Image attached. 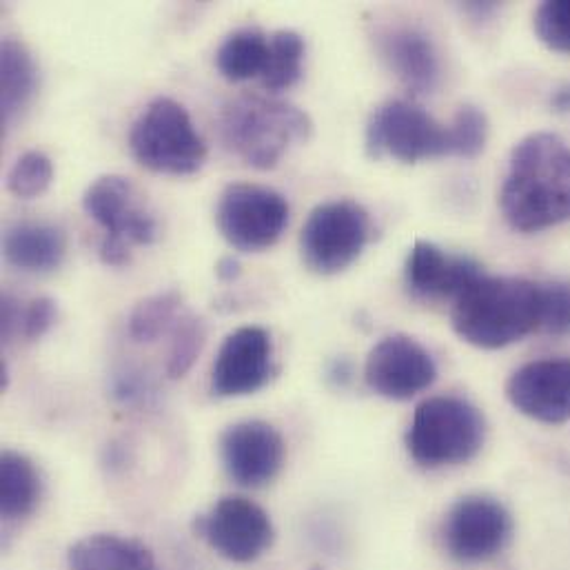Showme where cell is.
I'll list each match as a JSON object with an SVG mask.
<instances>
[{"label": "cell", "mask_w": 570, "mask_h": 570, "mask_svg": "<svg viewBox=\"0 0 570 570\" xmlns=\"http://www.w3.org/2000/svg\"><path fill=\"white\" fill-rule=\"evenodd\" d=\"M304 40L297 31L283 29L272 36V51L263 73V87L272 94L293 87L302 76Z\"/></svg>", "instance_id": "obj_24"}, {"label": "cell", "mask_w": 570, "mask_h": 570, "mask_svg": "<svg viewBox=\"0 0 570 570\" xmlns=\"http://www.w3.org/2000/svg\"><path fill=\"white\" fill-rule=\"evenodd\" d=\"M451 134H453V156L478 158L487 147L489 120L484 111L466 105L455 114L451 122Z\"/></svg>", "instance_id": "obj_27"}, {"label": "cell", "mask_w": 570, "mask_h": 570, "mask_svg": "<svg viewBox=\"0 0 570 570\" xmlns=\"http://www.w3.org/2000/svg\"><path fill=\"white\" fill-rule=\"evenodd\" d=\"M183 308V295L178 291L156 293L134 308L129 317V335L136 342H156L163 333L174 328Z\"/></svg>", "instance_id": "obj_23"}, {"label": "cell", "mask_w": 570, "mask_h": 570, "mask_svg": "<svg viewBox=\"0 0 570 570\" xmlns=\"http://www.w3.org/2000/svg\"><path fill=\"white\" fill-rule=\"evenodd\" d=\"M533 27L547 47L570 53V0H549L540 4Z\"/></svg>", "instance_id": "obj_28"}, {"label": "cell", "mask_w": 570, "mask_h": 570, "mask_svg": "<svg viewBox=\"0 0 570 570\" xmlns=\"http://www.w3.org/2000/svg\"><path fill=\"white\" fill-rule=\"evenodd\" d=\"M507 223L538 234L570 223V145L556 134H531L511 154L500 191Z\"/></svg>", "instance_id": "obj_1"}, {"label": "cell", "mask_w": 570, "mask_h": 570, "mask_svg": "<svg viewBox=\"0 0 570 570\" xmlns=\"http://www.w3.org/2000/svg\"><path fill=\"white\" fill-rule=\"evenodd\" d=\"M484 276L482 267L466 256H451L440 247L417 240L404 267L409 291L422 299H458Z\"/></svg>", "instance_id": "obj_16"}, {"label": "cell", "mask_w": 570, "mask_h": 570, "mask_svg": "<svg viewBox=\"0 0 570 570\" xmlns=\"http://www.w3.org/2000/svg\"><path fill=\"white\" fill-rule=\"evenodd\" d=\"M285 440L269 422L247 420L229 426L220 438V458L234 482L261 489L276 480L285 464Z\"/></svg>", "instance_id": "obj_14"}, {"label": "cell", "mask_w": 570, "mask_h": 570, "mask_svg": "<svg viewBox=\"0 0 570 570\" xmlns=\"http://www.w3.org/2000/svg\"><path fill=\"white\" fill-rule=\"evenodd\" d=\"M540 331H547L551 335H567V333H570L569 283L542 285Z\"/></svg>", "instance_id": "obj_29"}, {"label": "cell", "mask_w": 570, "mask_h": 570, "mask_svg": "<svg viewBox=\"0 0 570 570\" xmlns=\"http://www.w3.org/2000/svg\"><path fill=\"white\" fill-rule=\"evenodd\" d=\"M371 240V216L355 200L317 205L302 227L299 252L304 265L320 276L348 269Z\"/></svg>", "instance_id": "obj_8"}, {"label": "cell", "mask_w": 570, "mask_h": 570, "mask_svg": "<svg viewBox=\"0 0 570 570\" xmlns=\"http://www.w3.org/2000/svg\"><path fill=\"white\" fill-rule=\"evenodd\" d=\"M364 377L377 395L409 400L435 382L438 366L433 355L417 340L409 335H389L371 348Z\"/></svg>", "instance_id": "obj_12"}, {"label": "cell", "mask_w": 570, "mask_h": 570, "mask_svg": "<svg viewBox=\"0 0 570 570\" xmlns=\"http://www.w3.org/2000/svg\"><path fill=\"white\" fill-rule=\"evenodd\" d=\"M542 285L482 276L453 304L455 333L478 348H502L540 331Z\"/></svg>", "instance_id": "obj_2"}, {"label": "cell", "mask_w": 570, "mask_h": 570, "mask_svg": "<svg viewBox=\"0 0 570 570\" xmlns=\"http://www.w3.org/2000/svg\"><path fill=\"white\" fill-rule=\"evenodd\" d=\"M207 544L225 560L247 564L258 560L274 542V524L256 502L229 495L198 520Z\"/></svg>", "instance_id": "obj_11"}, {"label": "cell", "mask_w": 570, "mask_h": 570, "mask_svg": "<svg viewBox=\"0 0 570 570\" xmlns=\"http://www.w3.org/2000/svg\"><path fill=\"white\" fill-rule=\"evenodd\" d=\"M382 58L413 94H431L440 82V56L433 40L415 27H391L377 38Z\"/></svg>", "instance_id": "obj_17"}, {"label": "cell", "mask_w": 570, "mask_h": 570, "mask_svg": "<svg viewBox=\"0 0 570 570\" xmlns=\"http://www.w3.org/2000/svg\"><path fill=\"white\" fill-rule=\"evenodd\" d=\"M38 71L27 47L7 38L0 47V114L9 125L33 98Z\"/></svg>", "instance_id": "obj_20"}, {"label": "cell", "mask_w": 570, "mask_h": 570, "mask_svg": "<svg viewBox=\"0 0 570 570\" xmlns=\"http://www.w3.org/2000/svg\"><path fill=\"white\" fill-rule=\"evenodd\" d=\"M42 482L33 462L16 451L0 458V511L7 520H20L33 513L40 502Z\"/></svg>", "instance_id": "obj_22"}, {"label": "cell", "mask_w": 570, "mask_h": 570, "mask_svg": "<svg viewBox=\"0 0 570 570\" xmlns=\"http://www.w3.org/2000/svg\"><path fill=\"white\" fill-rule=\"evenodd\" d=\"M225 145L254 169H274L293 142L311 136L308 116L295 105L261 94L227 102L218 118Z\"/></svg>", "instance_id": "obj_3"}, {"label": "cell", "mask_w": 570, "mask_h": 570, "mask_svg": "<svg viewBox=\"0 0 570 570\" xmlns=\"http://www.w3.org/2000/svg\"><path fill=\"white\" fill-rule=\"evenodd\" d=\"M274 373V340L263 326H243L227 335L214 368L216 397H243L263 389Z\"/></svg>", "instance_id": "obj_13"}, {"label": "cell", "mask_w": 570, "mask_h": 570, "mask_svg": "<svg viewBox=\"0 0 570 570\" xmlns=\"http://www.w3.org/2000/svg\"><path fill=\"white\" fill-rule=\"evenodd\" d=\"M4 261L31 274H45L60 267L67 254L65 234L47 223H20L13 225L2 240Z\"/></svg>", "instance_id": "obj_18"}, {"label": "cell", "mask_w": 570, "mask_h": 570, "mask_svg": "<svg viewBox=\"0 0 570 570\" xmlns=\"http://www.w3.org/2000/svg\"><path fill=\"white\" fill-rule=\"evenodd\" d=\"M484 415L471 402L440 395L415 409L406 446L420 466L444 469L473 460L484 446Z\"/></svg>", "instance_id": "obj_4"}, {"label": "cell", "mask_w": 570, "mask_h": 570, "mask_svg": "<svg viewBox=\"0 0 570 570\" xmlns=\"http://www.w3.org/2000/svg\"><path fill=\"white\" fill-rule=\"evenodd\" d=\"M513 520L507 507L487 495H469L455 502L444 522V547L462 564H480L495 558L509 544Z\"/></svg>", "instance_id": "obj_10"}, {"label": "cell", "mask_w": 570, "mask_h": 570, "mask_svg": "<svg viewBox=\"0 0 570 570\" xmlns=\"http://www.w3.org/2000/svg\"><path fill=\"white\" fill-rule=\"evenodd\" d=\"M272 51V36L256 27L229 33L216 53L218 71L232 82L263 78Z\"/></svg>", "instance_id": "obj_21"}, {"label": "cell", "mask_w": 570, "mask_h": 570, "mask_svg": "<svg viewBox=\"0 0 570 570\" xmlns=\"http://www.w3.org/2000/svg\"><path fill=\"white\" fill-rule=\"evenodd\" d=\"M53 178L51 160L42 151L22 154L7 174V189L20 200L38 198L47 191Z\"/></svg>", "instance_id": "obj_25"}, {"label": "cell", "mask_w": 570, "mask_h": 570, "mask_svg": "<svg viewBox=\"0 0 570 570\" xmlns=\"http://www.w3.org/2000/svg\"><path fill=\"white\" fill-rule=\"evenodd\" d=\"M129 147L134 158L156 174L189 176L207 160V145L187 109L163 96L151 100L136 118Z\"/></svg>", "instance_id": "obj_5"}, {"label": "cell", "mask_w": 570, "mask_h": 570, "mask_svg": "<svg viewBox=\"0 0 570 570\" xmlns=\"http://www.w3.org/2000/svg\"><path fill=\"white\" fill-rule=\"evenodd\" d=\"M240 274H243V267H240L238 258H234V256H225V258H220L218 265H216V276H218L220 281H225V283L238 281Z\"/></svg>", "instance_id": "obj_32"}, {"label": "cell", "mask_w": 570, "mask_h": 570, "mask_svg": "<svg viewBox=\"0 0 570 570\" xmlns=\"http://www.w3.org/2000/svg\"><path fill=\"white\" fill-rule=\"evenodd\" d=\"M366 149L373 158H395L415 165L453 156L451 125H440L411 100L380 105L366 125Z\"/></svg>", "instance_id": "obj_7"}, {"label": "cell", "mask_w": 570, "mask_h": 570, "mask_svg": "<svg viewBox=\"0 0 570 570\" xmlns=\"http://www.w3.org/2000/svg\"><path fill=\"white\" fill-rule=\"evenodd\" d=\"M507 397L522 415L535 422H569L570 355L524 364L507 382Z\"/></svg>", "instance_id": "obj_15"}, {"label": "cell", "mask_w": 570, "mask_h": 570, "mask_svg": "<svg viewBox=\"0 0 570 570\" xmlns=\"http://www.w3.org/2000/svg\"><path fill=\"white\" fill-rule=\"evenodd\" d=\"M205 346V322L196 315H183L174 326V340L167 362L169 377H183Z\"/></svg>", "instance_id": "obj_26"}, {"label": "cell", "mask_w": 570, "mask_h": 570, "mask_svg": "<svg viewBox=\"0 0 570 570\" xmlns=\"http://www.w3.org/2000/svg\"><path fill=\"white\" fill-rule=\"evenodd\" d=\"M56 302L51 297H36L22 315V335L27 340L42 337L56 322Z\"/></svg>", "instance_id": "obj_30"}, {"label": "cell", "mask_w": 570, "mask_h": 570, "mask_svg": "<svg viewBox=\"0 0 570 570\" xmlns=\"http://www.w3.org/2000/svg\"><path fill=\"white\" fill-rule=\"evenodd\" d=\"M216 223L234 249L256 254L281 240L288 223V203L272 187L238 183L220 196Z\"/></svg>", "instance_id": "obj_9"}, {"label": "cell", "mask_w": 570, "mask_h": 570, "mask_svg": "<svg viewBox=\"0 0 570 570\" xmlns=\"http://www.w3.org/2000/svg\"><path fill=\"white\" fill-rule=\"evenodd\" d=\"M551 107L558 114H570V85H562L560 89H556V94L551 96Z\"/></svg>", "instance_id": "obj_33"}, {"label": "cell", "mask_w": 570, "mask_h": 570, "mask_svg": "<svg viewBox=\"0 0 570 570\" xmlns=\"http://www.w3.org/2000/svg\"><path fill=\"white\" fill-rule=\"evenodd\" d=\"M69 570H160L154 553L120 535H89L76 542L67 556Z\"/></svg>", "instance_id": "obj_19"}, {"label": "cell", "mask_w": 570, "mask_h": 570, "mask_svg": "<svg viewBox=\"0 0 570 570\" xmlns=\"http://www.w3.org/2000/svg\"><path fill=\"white\" fill-rule=\"evenodd\" d=\"M22 315L24 311L18 306V302L9 295H2V304H0V331H2V340H11L16 333L22 331Z\"/></svg>", "instance_id": "obj_31"}, {"label": "cell", "mask_w": 570, "mask_h": 570, "mask_svg": "<svg viewBox=\"0 0 570 570\" xmlns=\"http://www.w3.org/2000/svg\"><path fill=\"white\" fill-rule=\"evenodd\" d=\"M82 207L105 229L100 258L109 267L127 265L134 247H147L158 238L156 218L129 178L94 180L82 196Z\"/></svg>", "instance_id": "obj_6"}]
</instances>
